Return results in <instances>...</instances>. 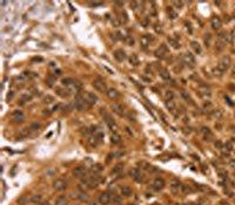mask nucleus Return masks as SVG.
I'll return each instance as SVG.
<instances>
[{"label":"nucleus","instance_id":"obj_1","mask_svg":"<svg viewBox=\"0 0 235 205\" xmlns=\"http://www.w3.org/2000/svg\"><path fill=\"white\" fill-rule=\"evenodd\" d=\"M230 62H232V61H230V58L228 55H226V56H223V58L219 61V63L216 66V69H217L220 73H225L226 70L230 67Z\"/></svg>","mask_w":235,"mask_h":205},{"label":"nucleus","instance_id":"obj_2","mask_svg":"<svg viewBox=\"0 0 235 205\" xmlns=\"http://www.w3.org/2000/svg\"><path fill=\"white\" fill-rule=\"evenodd\" d=\"M74 107L77 108L78 110H83V109H87L89 108V104L86 102V100L83 96L81 95H77V97L74 100Z\"/></svg>","mask_w":235,"mask_h":205},{"label":"nucleus","instance_id":"obj_3","mask_svg":"<svg viewBox=\"0 0 235 205\" xmlns=\"http://www.w3.org/2000/svg\"><path fill=\"white\" fill-rule=\"evenodd\" d=\"M93 87L94 89H97L98 92H100V93H107V87H106V83H105V81L103 80H101V79H95L93 81Z\"/></svg>","mask_w":235,"mask_h":205},{"label":"nucleus","instance_id":"obj_4","mask_svg":"<svg viewBox=\"0 0 235 205\" xmlns=\"http://www.w3.org/2000/svg\"><path fill=\"white\" fill-rule=\"evenodd\" d=\"M182 60H183V63L188 66V67H191V68H193L195 66V58L192 53H188V52L185 53L182 55Z\"/></svg>","mask_w":235,"mask_h":205},{"label":"nucleus","instance_id":"obj_5","mask_svg":"<svg viewBox=\"0 0 235 205\" xmlns=\"http://www.w3.org/2000/svg\"><path fill=\"white\" fill-rule=\"evenodd\" d=\"M11 118H12V121H13V122H15V123H21L25 120V116H24V114H22V111H20V110H15V111L12 112Z\"/></svg>","mask_w":235,"mask_h":205},{"label":"nucleus","instance_id":"obj_6","mask_svg":"<svg viewBox=\"0 0 235 205\" xmlns=\"http://www.w3.org/2000/svg\"><path fill=\"white\" fill-rule=\"evenodd\" d=\"M112 110L113 112H115L119 116H125V108L122 104H119V103H113L112 104Z\"/></svg>","mask_w":235,"mask_h":205},{"label":"nucleus","instance_id":"obj_7","mask_svg":"<svg viewBox=\"0 0 235 205\" xmlns=\"http://www.w3.org/2000/svg\"><path fill=\"white\" fill-rule=\"evenodd\" d=\"M167 53H168L167 46L166 45H161V46L154 52V55H155L157 58H165V55H167Z\"/></svg>","mask_w":235,"mask_h":205},{"label":"nucleus","instance_id":"obj_8","mask_svg":"<svg viewBox=\"0 0 235 205\" xmlns=\"http://www.w3.org/2000/svg\"><path fill=\"white\" fill-rule=\"evenodd\" d=\"M171 191L173 192V193H175V195H177L180 191H182V184L180 183L179 181H173L171 183Z\"/></svg>","mask_w":235,"mask_h":205},{"label":"nucleus","instance_id":"obj_9","mask_svg":"<svg viewBox=\"0 0 235 205\" xmlns=\"http://www.w3.org/2000/svg\"><path fill=\"white\" fill-rule=\"evenodd\" d=\"M154 41V38H153V35H143L141 38V40H140V42H141V46L143 47V48H146V47H148L149 45H151V42H153Z\"/></svg>","mask_w":235,"mask_h":205},{"label":"nucleus","instance_id":"obj_10","mask_svg":"<svg viewBox=\"0 0 235 205\" xmlns=\"http://www.w3.org/2000/svg\"><path fill=\"white\" fill-rule=\"evenodd\" d=\"M201 132L203 134V138H205L206 141L211 142L213 138H214V136H213V132L211 131V129L207 127H202L201 128Z\"/></svg>","mask_w":235,"mask_h":205},{"label":"nucleus","instance_id":"obj_11","mask_svg":"<svg viewBox=\"0 0 235 205\" xmlns=\"http://www.w3.org/2000/svg\"><path fill=\"white\" fill-rule=\"evenodd\" d=\"M83 97H85L86 102H87L89 106H91V104H94V103L98 101V96H97L94 93H86Z\"/></svg>","mask_w":235,"mask_h":205},{"label":"nucleus","instance_id":"obj_12","mask_svg":"<svg viewBox=\"0 0 235 205\" xmlns=\"http://www.w3.org/2000/svg\"><path fill=\"white\" fill-rule=\"evenodd\" d=\"M66 186H67V184H66V182L62 181V179H57V181L53 183V188L57 191L65 190V189H66Z\"/></svg>","mask_w":235,"mask_h":205},{"label":"nucleus","instance_id":"obj_13","mask_svg":"<svg viewBox=\"0 0 235 205\" xmlns=\"http://www.w3.org/2000/svg\"><path fill=\"white\" fill-rule=\"evenodd\" d=\"M55 92H57V94H58L59 96H61V97H67L69 94L72 93V90H71V88H60L58 87L57 89H55Z\"/></svg>","mask_w":235,"mask_h":205},{"label":"nucleus","instance_id":"obj_14","mask_svg":"<svg viewBox=\"0 0 235 205\" xmlns=\"http://www.w3.org/2000/svg\"><path fill=\"white\" fill-rule=\"evenodd\" d=\"M129 175L132 176L133 178L135 179L137 182H141L142 181V175L141 172H140V170L137 169V168H134V169H132V170L129 171Z\"/></svg>","mask_w":235,"mask_h":205},{"label":"nucleus","instance_id":"obj_15","mask_svg":"<svg viewBox=\"0 0 235 205\" xmlns=\"http://www.w3.org/2000/svg\"><path fill=\"white\" fill-rule=\"evenodd\" d=\"M99 202H100V204L107 205L108 203L111 202V196H109V193H108V192H103V193H101L100 197H99Z\"/></svg>","mask_w":235,"mask_h":205},{"label":"nucleus","instance_id":"obj_16","mask_svg":"<svg viewBox=\"0 0 235 205\" xmlns=\"http://www.w3.org/2000/svg\"><path fill=\"white\" fill-rule=\"evenodd\" d=\"M106 95H107L111 100H117V98L120 96V93L118 92L117 89H114V88H109L107 90V93H106Z\"/></svg>","mask_w":235,"mask_h":205},{"label":"nucleus","instance_id":"obj_17","mask_svg":"<svg viewBox=\"0 0 235 205\" xmlns=\"http://www.w3.org/2000/svg\"><path fill=\"white\" fill-rule=\"evenodd\" d=\"M73 175L75 177H78V178H81V177H83L86 175V169L82 168V166H78V168H75L73 170Z\"/></svg>","mask_w":235,"mask_h":205},{"label":"nucleus","instance_id":"obj_18","mask_svg":"<svg viewBox=\"0 0 235 205\" xmlns=\"http://www.w3.org/2000/svg\"><path fill=\"white\" fill-rule=\"evenodd\" d=\"M211 25H212V28H213V29H219L221 27V25H222L221 19L219 18V16H214V18H212Z\"/></svg>","mask_w":235,"mask_h":205},{"label":"nucleus","instance_id":"obj_19","mask_svg":"<svg viewBox=\"0 0 235 205\" xmlns=\"http://www.w3.org/2000/svg\"><path fill=\"white\" fill-rule=\"evenodd\" d=\"M114 58L117 59L119 62H122L123 60H125V58H126L125 52H123L122 49H117V50H114Z\"/></svg>","mask_w":235,"mask_h":205},{"label":"nucleus","instance_id":"obj_20","mask_svg":"<svg viewBox=\"0 0 235 205\" xmlns=\"http://www.w3.org/2000/svg\"><path fill=\"white\" fill-rule=\"evenodd\" d=\"M163 186H165V181H163L162 178H157V179L154 181V183H153V188H154L155 190H162Z\"/></svg>","mask_w":235,"mask_h":205},{"label":"nucleus","instance_id":"obj_21","mask_svg":"<svg viewBox=\"0 0 235 205\" xmlns=\"http://www.w3.org/2000/svg\"><path fill=\"white\" fill-rule=\"evenodd\" d=\"M61 83H62V86H64V87L68 88V87H72V86H73L74 80H73V79H71V78H65V79H62V80H61Z\"/></svg>","mask_w":235,"mask_h":205},{"label":"nucleus","instance_id":"obj_22","mask_svg":"<svg viewBox=\"0 0 235 205\" xmlns=\"http://www.w3.org/2000/svg\"><path fill=\"white\" fill-rule=\"evenodd\" d=\"M111 142H112L113 144H119V143L121 142V137H120V135L117 134V132H113L112 136H111Z\"/></svg>","mask_w":235,"mask_h":205},{"label":"nucleus","instance_id":"obj_23","mask_svg":"<svg viewBox=\"0 0 235 205\" xmlns=\"http://www.w3.org/2000/svg\"><path fill=\"white\" fill-rule=\"evenodd\" d=\"M121 195L125 196V197H129L132 195V189L129 186H122L121 188Z\"/></svg>","mask_w":235,"mask_h":205},{"label":"nucleus","instance_id":"obj_24","mask_svg":"<svg viewBox=\"0 0 235 205\" xmlns=\"http://www.w3.org/2000/svg\"><path fill=\"white\" fill-rule=\"evenodd\" d=\"M191 47L194 49V52H195V53H197V54H200L201 50H202V49H201V46L199 45V42H196V41H192V42H191Z\"/></svg>","mask_w":235,"mask_h":205},{"label":"nucleus","instance_id":"obj_25","mask_svg":"<svg viewBox=\"0 0 235 205\" xmlns=\"http://www.w3.org/2000/svg\"><path fill=\"white\" fill-rule=\"evenodd\" d=\"M166 108L169 110V111H173L175 110L176 108V103L174 102V100H171V101H166Z\"/></svg>","mask_w":235,"mask_h":205},{"label":"nucleus","instance_id":"obj_26","mask_svg":"<svg viewBox=\"0 0 235 205\" xmlns=\"http://www.w3.org/2000/svg\"><path fill=\"white\" fill-rule=\"evenodd\" d=\"M168 44H169V46H172L174 49L180 48V44H179V41H176V40L173 39V38H168Z\"/></svg>","mask_w":235,"mask_h":205},{"label":"nucleus","instance_id":"obj_27","mask_svg":"<svg viewBox=\"0 0 235 205\" xmlns=\"http://www.w3.org/2000/svg\"><path fill=\"white\" fill-rule=\"evenodd\" d=\"M159 73H160V76H161L163 80H169V79H171V75H169V73H168L167 69L161 68L160 70H159Z\"/></svg>","mask_w":235,"mask_h":205},{"label":"nucleus","instance_id":"obj_28","mask_svg":"<svg viewBox=\"0 0 235 205\" xmlns=\"http://www.w3.org/2000/svg\"><path fill=\"white\" fill-rule=\"evenodd\" d=\"M129 63L133 64V66H137L139 64V59H137V54H132L129 56Z\"/></svg>","mask_w":235,"mask_h":205},{"label":"nucleus","instance_id":"obj_29","mask_svg":"<svg viewBox=\"0 0 235 205\" xmlns=\"http://www.w3.org/2000/svg\"><path fill=\"white\" fill-rule=\"evenodd\" d=\"M167 12H168V15H169V18H171V19H175L176 16H177V13L173 10V7H168Z\"/></svg>","mask_w":235,"mask_h":205},{"label":"nucleus","instance_id":"obj_30","mask_svg":"<svg viewBox=\"0 0 235 205\" xmlns=\"http://www.w3.org/2000/svg\"><path fill=\"white\" fill-rule=\"evenodd\" d=\"M31 98H32V96L29 94H22L20 96V101H21V103H25V102H28Z\"/></svg>","mask_w":235,"mask_h":205},{"label":"nucleus","instance_id":"obj_31","mask_svg":"<svg viewBox=\"0 0 235 205\" xmlns=\"http://www.w3.org/2000/svg\"><path fill=\"white\" fill-rule=\"evenodd\" d=\"M40 127H41V126H40L39 123L34 122V123H32V124L29 126V130H31V131H38V130L40 129Z\"/></svg>","mask_w":235,"mask_h":205},{"label":"nucleus","instance_id":"obj_32","mask_svg":"<svg viewBox=\"0 0 235 205\" xmlns=\"http://www.w3.org/2000/svg\"><path fill=\"white\" fill-rule=\"evenodd\" d=\"M165 98H166V101L173 100V98H174V93H173L172 90H167L166 93H165Z\"/></svg>","mask_w":235,"mask_h":205},{"label":"nucleus","instance_id":"obj_33","mask_svg":"<svg viewBox=\"0 0 235 205\" xmlns=\"http://www.w3.org/2000/svg\"><path fill=\"white\" fill-rule=\"evenodd\" d=\"M42 102L46 103V104H51V103L54 102V97H53V96H51V95H47V96H45V97H44Z\"/></svg>","mask_w":235,"mask_h":205},{"label":"nucleus","instance_id":"obj_34","mask_svg":"<svg viewBox=\"0 0 235 205\" xmlns=\"http://www.w3.org/2000/svg\"><path fill=\"white\" fill-rule=\"evenodd\" d=\"M31 202H32V203H34V204H39L40 202H41V196H40V195L32 196V198H31Z\"/></svg>","mask_w":235,"mask_h":205},{"label":"nucleus","instance_id":"obj_35","mask_svg":"<svg viewBox=\"0 0 235 205\" xmlns=\"http://www.w3.org/2000/svg\"><path fill=\"white\" fill-rule=\"evenodd\" d=\"M225 45H226V42L225 41H222V40H219L217 42H216V50H222V49L225 48Z\"/></svg>","mask_w":235,"mask_h":205},{"label":"nucleus","instance_id":"obj_36","mask_svg":"<svg viewBox=\"0 0 235 205\" xmlns=\"http://www.w3.org/2000/svg\"><path fill=\"white\" fill-rule=\"evenodd\" d=\"M217 175H219V177L220 178H222V179H226L227 178V176H228V173H227V171L223 170V169H220V170L217 171Z\"/></svg>","mask_w":235,"mask_h":205},{"label":"nucleus","instance_id":"obj_37","mask_svg":"<svg viewBox=\"0 0 235 205\" xmlns=\"http://www.w3.org/2000/svg\"><path fill=\"white\" fill-rule=\"evenodd\" d=\"M181 95H182V97L186 100L187 102H189V103H193V100H192V97H191V95L187 93V92H182L181 93Z\"/></svg>","mask_w":235,"mask_h":205},{"label":"nucleus","instance_id":"obj_38","mask_svg":"<svg viewBox=\"0 0 235 205\" xmlns=\"http://www.w3.org/2000/svg\"><path fill=\"white\" fill-rule=\"evenodd\" d=\"M46 82L48 83L49 87H52L54 84V82H55V76H53V75H49L48 78L46 79Z\"/></svg>","mask_w":235,"mask_h":205},{"label":"nucleus","instance_id":"obj_39","mask_svg":"<svg viewBox=\"0 0 235 205\" xmlns=\"http://www.w3.org/2000/svg\"><path fill=\"white\" fill-rule=\"evenodd\" d=\"M101 170H102V165H101V164H95V165L92 166V171H93L94 173H95V172H100Z\"/></svg>","mask_w":235,"mask_h":205},{"label":"nucleus","instance_id":"obj_40","mask_svg":"<svg viewBox=\"0 0 235 205\" xmlns=\"http://www.w3.org/2000/svg\"><path fill=\"white\" fill-rule=\"evenodd\" d=\"M212 115L215 117V118H220V117H222L223 112H222V110H214V111L212 112Z\"/></svg>","mask_w":235,"mask_h":205},{"label":"nucleus","instance_id":"obj_41","mask_svg":"<svg viewBox=\"0 0 235 205\" xmlns=\"http://www.w3.org/2000/svg\"><path fill=\"white\" fill-rule=\"evenodd\" d=\"M211 40H212V35L208 33V34H206L205 35V44L207 45V47L211 45Z\"/></svg>","mask_w":235,"mask_h":205},{"label":"nucleus","instance_id":"obj_42","mask_svg":"<svg viewBox=\"0 0 235 205\" xmlns=\"http://www.w3.org/2000/svg\"><path fill=\"white\" fill-rule=\"evenodd\" d=\"M123 168V164H118V165H115V168L113 169V173H117V172H119V171H121Z\"/></svg>","mask_w":235,"mask_h":205},{"label":"nucleus","instance_id":"obj_43","mask_svg":"<svg viewBox=\"0 0 235 205\" xmlns=\"http://www.w3.org/2000/svg\"><path fill=\"white\" fill-rule=\"evenodd\" d=\"M200 96H202V97H209V96H211V92H209V90L200 92Z\"/></svg>","mask_w":235,"mask_h":205},{"label":"nucleus","instance_id":"obj_44","mask_svg":"<svg viewBox=\"0 0 235 205\" xmlns=\"http://www.w3.org/2000/svg\"><path fill=\"white\" fill-rule=\"evenodd\" d=\"M225 148L228 151H232V150H233V144H232V142H227L225 144Z\"/></svg>","mask_w":235,"mask_h":205},{"label":"nucleus","instance_id":"obj_45","mask_svg":"<svg viewBox=\"0 0 235 205\" xmlns=\"http://www.w3.org/2000/svg\"><path fill=\"white\" fill-rule=\"evenodd\" d=\"M79 198L82 200V202H87V200H88V195H87V193H81Z\"/></svg>","mask_w":235,"mask_h":205},{"label":"nucleus","instance_id":"obj_46","mask_svg":"<svg viewBox=\"0 0 235 205\" xmlns=\"http://www.w3.org/2000/svg\"><path fill=\"white\" fill-rule=\"evenodd\" d=\"M65 202H66V199H65L64 197H60V198L57 200V204H58V205H64Z\"/></svg>","mask_w":235,"mask_h":205},{"label":"nucleus","instance_id":"obj_47","mask_svg":"<svg viewBox=\"0 0 235 205\" xmlns=\"http://www.w3.org/2000/svg\"><path fill=\"white\" fill-rule=\"evenodd\" d=\"M182 191L183 192H192V189L188 185H182Z\"/></svg>","mask_w":235,"mask_h":205},{"label":"nucleus","instance_id":"obj_48","mask_svg":"<svg viewBox=\"0 0 235 205\" xmlns=\"http://www.w3.org/2000/svg\"><path fill=\"white\" fill-rule=\"evenodd\" d=\"M215 148H217V149H222V148H223L222 142H221V141H216L215 142Z\"/></svg>","mask_w":235,"mask_h":205},{"label":"nucleus","instance_id":"obj_49","mask_svg":"<svg viewBox=\"0 0 235 205\" xmlns=\"http://www.w3.org/2000/svg\"><path fill=\"white\" fill-rule=\"evenodd\" d=\"M203 108H205V109H209V108H212V103L209 102V101H206V102L203 103Z\"/></svg>","mask_w":235,"mask_h":205},{"label":"nucleus","instance_id":"obj_50","mask_svg":"<svg viewBox=\"0 0 235 205\" xmlns=\"http://www.w3.org/2000/svg\"><path fill=\"white\" fill-rule=\"evenodd\" d=\"M127 42H128V45H133L134 44V39H133L132 36H127Z\"/></svg>","mask_w":235,"mask_h":205},{"label":"nucleus","instance_id":"obj_51","mask_svg":"<svg viewBox=\"0 0 235 205\" xmlns=\"http://www.w3.org/2000/svg\"><path fill=\"white\" fill-rule=\"evenodd\" d=\"M229 166L233 168V169H235V159H232V161L229 162Z\"/></svg>","mask_w":235,"mask_h":205},{"label":"nucleus","instance_id":"obj_52","mask_svg":"<svg viewBox=\"0 0 235 205\" xmlns=\"http://www.w3.org/2000/svg\"><path fill=\"white\" fill-rule=\"evenodd\" d=\"M89 5L91 6H99V5H101V2H89Z\"/></svg>","mask_w":235,"mask_h":205},{"label":"nucleus","instance_id":"obj_53","mask_svg":"<svg viewBox=\"0 0 235 205\" xmlns=\"http://www.w3.org/2000/svg\"><path fill=\"white\" fill-rule=\"evenodd\" d=\"M174 5H176V6H179V7H180V6H182V2H179V1H175V2H174Z\"/></svg>","mask_w":235,"mask_h":205},{"label":"nucleus","instance_id":"obj_54","mask_svg":"<svg viewBox=\"0 0 235 205\" xmlns=\"http://www.w3.org/2000/svg\"><path fill=\"white\" fill-rule=\"evenodd\" d=\"M41 205H51V203H49V202H44Z\"/></svg>","mask_w":235,"mask_h":205},{"label":"nucleus","instance_id":"obj_55","mask_svg":"<svg viewBox=\"0 0 235 205\" xmlns=\"http://www.w3.org/2000/svg\"><path fill=\"white\" fill-rule=\"evenodd\" d=\"M60 73H61V70H55V75H60Z\"/></svg>","mask_w":235,"mask_h":205},{"label":"nucleus","instance_id":"obj_56","mask_svg":"<svg viewBox=\"0 0 235 205\" xmlns=\"http://www.w3.org/2000/svg\"><path fill=\"white\" fill-rule=\"evenodd\" d=\"M189 205H199V204H196V203H192V204H189Z\"/></svg>","mask_w":235,"mask_h":205},{"label":"nucleus","instance_id":"obj_57","mask_svg":"<svg viewBox=\"0 0 235 205\" xmlns=\"http://www.w3.org/2000/svg\"><path fill=\"white\" fill-rule=\"evenodd\" d=\"M234 177H235V172H234ZM234 182H235V181H234Z\"/></svg>","mask_w":235,"mask_h":205},{"label":"nucleus","instance_id":"obj_58","mask_svg":"<svg viewBox=\"0 0 235 205\" xmlns=\"http://www.w3.org/2000/svg\"><path fill=\"white\" fill-rule=\"evenodd\" d=\"M234 131H235V128H234Z\"/></svg>","mask_w":235,"mask_h":205}]
</instances>
